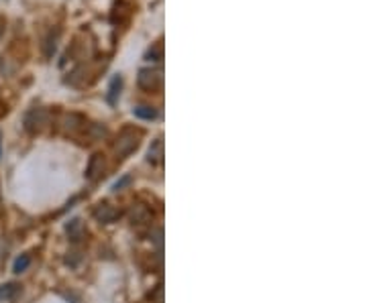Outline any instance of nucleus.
<instances>
[{
	"label": "nucleus",
	"instance_id": "nucleus-1",
	"mask_svg": "<svg viewBox=\"0 0 367 303\" xmlns=\"http://www.w3.org/2000/svg\"><path fill=\"white\" fill-rule=\"evenodd\" d=\"M139 141H141V133L139 131H133V128H124V131L117 137V143H115V153L119 159L131 155L133 151L139 147Z\"/></svg>",
	"mask_w": 367,
	"mask_h": 303
},
{
	"label": "nucleus",
	"instance_id": "nucleus-2",
	"mask_svg": "<svg viewBox=\"0 0 367 303\" xmlns=\"http://www.w3.org/2000/svg\"><path fill=\"white\" fill-rule=\"evenodd\" d=\"M163 76L161 70H141L139 72V85L147 92H155L161 88Z\"/></svg>",
	"mask_w": 367,
	"mask_h": 303
},
{
	"label": "nucleus",
	"instance_id": "nucleus-3",
	"mask_svg": "<svg viewBox=\"0 0 367 303\" xmlns=\"http://www.w3.org/2000/svg\"><path fill=\"white\" fill-rule=\"evenodd\" d=\"M47 122H49V112H47V110H43V108L31 110V112L25 116V126H27V131H31V133L41 131V128L45 126Z\"/></svg>",
	"mask_w": 367,
	"mask_h": 303
},
{
	"label": "nucleus",
	"instance_id": "nucleus-4",
	"mask_svg": "<svg viewBox=\"0 0 367 303\" xmlns=\"http://www.w3.org/2000/svg\"><path fill=\"white\" fill-rule=\"evenodd\" d=\"M117 216H119V212H117L113 206H109V204H100V206H96V210H94V218H96L98 222H104V224H109V222L117 220Z\"/></svg>",
	"mask_w": 367,
	"mask_h": 303
},
{
	"label": "nucleus",
	"instance_id": "nucleus-5",
	"mask_svg": "<svg viewBox=\"0 0 367 303\" xmlns=\"http://www.w3.org/2000/svg\"><path fill=\"white\" fill-rule=\"evenodd\" d=\"M102 169H104V159H102L100 153H96V155H92V159L88 163V169H86V177H88L90 181H96L100 177Z\"/></svg>",
	"mask_w": 367,
	"mask_h": 303
},
{
	"label": "nucleus",
	"instance_id": "nucleus-6",
	"mask_svg": "<svg viewBox=\"0 0 367 303\" xmlns=\"http://www.w3.org/2000/svg\"><path fill=\"white\" fill-rule=\"evenodd\" d=\"M147 159H149V163H153V165H159L163 161V141L161 139H157L153 145L149 147Z\"/></svg>",
	"mask_w": 367,
	"mask_h": 303
},
{
	"label": "nucleus",
	"instance_id": "nucleus-7",
	"mask_svg": "<svg viewBox=\"0 0 367 303\" xmlns=\"http://www.w3.org/2000/svg\"><path fill=\"white\" fill-rule=\"evenodd\" d=\"M128 216H131V220H133V222H147L151 214H149V210H147L145 206L137 204V206H133V208H131V214H128Z\"/></svg>",
	"mask_w": 367,
	"mask_h": 303
},
{
	"label": "nucleus",
	"instance_id": "nucleus-8",
	"mask_svg": "<svg viewBox=\"0 0 367 303\" xmlns=\"http://www.w3.org/2000/svg\"><path fill=\"white\" fill-rule=\"evenodd\" d=\"M133 112L141 120H153V118H157V110H153L151 106H139V108H135Z\"/></svg>",
	"mask_w": 367,
	"mask_h": 303
},
{
	"label": "nucleus",
	"instance_id": "nucleus-9",
	"mask_svg": "<svg viewBox=\"0 0 367 303\" xmlns=\"http://www.w3.org/2000/svg\"><path fill=\"white\" fill-rule=\"evenodd\" d=\"M121 85H122V79H121V76L113 77V81H111V88H109V102H111V104H115V102H117V96L121 94Z\"/></svg>",
	"mask_w": 367,
	"mask_h": 303
},
{
	"label": "nucleus",
	"instance_id": "nucleus-10",
	"mask_svg": "<svg viewBox=\"0 0 367 303\" xmlns=\"http://www.w3.org/2000/svg\"><path fill=\"white\" fill-rule=\"evenodd\" d=\"M29 265H31V256H29V254H20L16 261H14L12 271H14V273H23V271H27Z\"/></svg>",
	"mask_w": 367,
	"mask_h": 303
},
{
	"label": "nucleus",
	"instance_id": "nucleus-11",
	"mask_svg": "<svg viewBox=\"0 0 367 303\" xmlns=\"http://www.w3.org/2000/svg\"><path fill=\"white\" fill-rule=\"evenodd\" d=\"M14 291H16V285H14V283L2 285V287H0V299H8V297H12V295H14Z\"/></svg>",
	"mask_w": 367,
	"mask_h": 303
},
{
	"label": "nucleus",
	"instance_id": "nucleus-12",
	"mask_svg": "<svg viewBox=\"0 0 367 303\" xmlns=\"http://www.w3.org/2000/svg\"><path fill=\"white\" fill-rule=\"evenodd\" d=\"M128 183H131V175H124L122 179H119V181L113 185V189H115V191H121V189H122L124 185H128Z\"/></svg>",
	"mask_w": 367,
	"mask_h": 303
},
{
	"label": "nucleus",
	"instance_id": "nucleus-13",
	"mask_svg": "<svg viewBox=\"0 0 367 303\" xmlns=\"http://www.w3.org/2000/svg\"><path fill=\"white\" fill-rule=\"evenodd\" d=\"M147 57H155V61H161V57H163V51H161V45H157L153 51H149L147 53Z\"/></svg>",
	"mask_w": 367,
	"mask_h": 303
}]
</instances>
